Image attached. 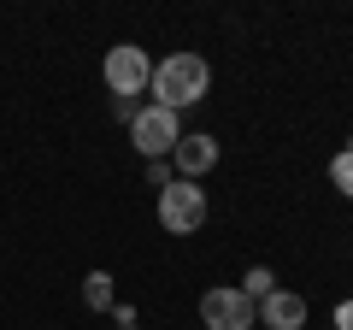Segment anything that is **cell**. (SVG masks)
I'll use <instances>...</instances> for the list:
<instances>
[{"label": "cell", "mask_w": 353, "mask_h": 330, "mask_svg": "<svg viewBox=\"0 0 353 330\" xmlns=\"http://www.w3.org/2000/svg\"><path fill=\"white\" fill-rule=\"evenodd\" d=\"M83 307H94V313L112 307V271H88L83 278Z\"/></svg>", "instance_id": "cell-8"}, {"label": "cell", "mask_w": 353, "mask_h": 330, "mask_svg": "<svg viewBox=\"0 0 353 330\" xmlns=\"http://www.w3.org/2000/svg\"><path fill=\"white\" fill-rule=\"evenodd\" d=\"M259 324H265V330H301V324H306V301H301L294 289H271V295L259 301Z\"/></svg>", "instance_id": "cell-7"}, {"label": "cell", "mask_w": 353, "mask_h": 330, "mask_svg": "<svg viewBox=\"0 0 353 330\" xmlns=\"http://www.w3.org/2000/svg\"><path fill=\"white\" fill-rule=\"evenodd\" d=\"M130 330H141V324H130Z\"/></svg>", "instance_id": "cell-13"}, {"label": "cell", "mask_w": 353, "mask_h": 330, "mask_svg": "<svg viewBox=\"0 0 353 330\" xmlns=\"http://www.w3.org/2000/svg\"><path fill=\"white\" fill-rule=\"evenodd\" d=\"M159 224L171 230V236H194V230L206 224V189L189 177H176L159 189Z\"/></svg>", "instance_id": "cell-3"}, {"label": "cell", "mask_w": 353, "mask_h": 330, "mask_svg": "<svg viewBox=\"0 0 353 330\" xmlns=\"http://www.w3.org/2000/svg\"><path fill=\"white\" fill-rule=\"evenodd\" d=\"M271 289H277V278H271V266H253L248 278H241V295H248L253 307H259V301H265V295H271Z\"/></svg>", "instance_id": "cell-9"}, {"label": "cell", "mask_w": 353, "mask_h": 330, "mask_svg": "<svg viewBox=\"0 0 353 330\" xmlns=\"http://www.w3.org/2000/svg\"><path fill=\"white\" fill-rule=\"evenodd\" d=\"M153 106H165V113H183V106L206 101V89H212V65L201 59V53H171V59L153 65Z\"/></svg>", "instance_id": "cell-1"}, {"label": "cell", "mask_w": 353, "mask_h": 330, "mask_svg": "<svg viewBox=\"0 0 353 330\" xmlns=\"http://www.w3.org/2000/svg\"><path fill=\"white\" fill-rule=\"evenodd\" d=\"M330 183H336V189H341V195L353 201V142H347V148L336 153V159H330Z\"/></svg>", "instance_id": "cell-10"}, {"label": "cell", "mask_w": 353, "mask_h": 330, "mask_svg": "<svg viewBox=\"0 0 353 330\" xmlns=\"http://www.w3.org/2000/svg\"><path fill=\"white\" fill-rule=\"evenodd\" d=\"M130 142H136L141 159H171V148L183 142V124H176V113H165V106H141V113L130 118Z\"/></svg>", "instance_id": "cell-4"}, {"label": "cell", "mask_w": 353, "mask_h": 330, "mask_svg": "<svg viewBox=\"0 0 353 330\" xmlns=\"http://www.w3.org/2000/svg\"><path fill=\"white\" fill-rule=\"evenodd\" d=\"M165 183H176L171 159H148V189H165Z\"/></svg>", "instance_id": "cell-11"}, {"label": "cell", "mask_w": 353, "mask_h": 330, "mask_svg": "<svg viewBox=\"0 0 353 330\" xmlns=\"http://www.w3.org/2000/svg\"><path fill=\"white\" fill-rule=\"evenodd\" d=\"M336 330H353V301H336Z\"/></svg>", "instance_id": "cell-12"}, {"label": "cell", "mask_w": 353, "mask_h": 330, "mask_svg": "<svg viewBox=\"0 0 353 330\" xmlns=\"http://www.w3.org/2000/svg\"><path fill=\"white\" fill-rule=\"evenodd\" d=\"M101 77H106V89H112V101H136V95L153 83V59H148V48H136V41H118V48H106Z\"/></svg>", "instance_id": "cell-2"}, {"label": "cell", "mask_w": 353, "mask_h": 330, "mask_svg": "<svg viewBox=\"0 0 353 330\" xmlns=\"http://www.w3.org/2000/svg\"><path fill=\"white\" fill-rule=\"evenodd\" d=\"M201 318H206V330H253L259 324V307L241 289H206L201 295Z\"/></svg>", "instance_id": "cell-5"}, {"label": "cell", "mask_w": 353, "mask_h": 330, "mask_svg": "<svg viewBox=\"0 0 353 330\" xmlns=\"http://www.w3.org/2000/svg\"><path fill=\"white\" fill-rule=\"evenodd\" d=\"M212 165H218V136H206V130H201V136H183L171 148V171H176V177H189V183H201Z\"/></svg>", "instance_id": "cell-6"}]
</instances>
